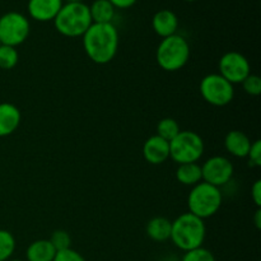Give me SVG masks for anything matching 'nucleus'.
<instances>
[{
  "label": "nucleus",
  "mask_w": 261,
  "mask_h": 261,
  "mask_svg": "<svg viewBox=\"0 0 261 261\" xmlns=\"http://www.w3.org/2000/svg\"><path fill=\"white\" fill-rule=\"evenodd\" d=\"M28 18L19 12H8L0 17V42L17 48L30 36Z\"/></svg>",
  "instance_id": "8"
},
{
  "label": "nucleus",
  "mask_w": 261,
  "mask_h": 261,
  "mask_svg": "<svg viewBox=\"0 0 261 261\" xmlns=\"http://www.w3.org/2000/svg\"><path fill=\"white\" fill-rule=\"evenodd\" d=\"M180 132V125L172 117H165L157 125V135L162 139L167 140V142H171L173 138L177 137Z\"/></svg>",
  "instance_id": "20"
},
{
  "label": "nucleus",
  "mask_w": 261,
  "mask_h": 261,
  "mask_svg": "<svg viewBox=\"0 0 261 261\" xmlns=\"http://www.w3.org/2000/svg\"><path fill=\"white\" fill-rule=\"evenodd\" d=\"M53 261H87L82 254L75 251L74 249H66L61 250V251L56 252L55 257Z\"/></svg>",
  "instance_id": "26"
},
{
  "label": "nucleus",
  "mask_w": 261,
  "mask_h": 261,
  "mask_svg": "<svg viewBox=\"0 0 261 261\" xmlns=\"http://www.w3.org/2000/svg\"><path fill=\"white\" fill-rule=\"evenodd\" d=\"M82 38L84 53L98 65L114 60L119 50V31L114 23H92Z\"/></svg>",
  "instance_id": "1"
},
{
  "label": "nucleus",
  "mask_w": 261,
  "mask_h": 261,
  "mask_svg": "<svg viewBox=\"0 0 261 261\" xmlns=\"http://www.w3.org/2000/svg\"><path fill=\"white\" fill-rule=\"evenodd\" d=\"M152 27L155 35L166 38L176 35L178 30V18L175 12L170 9L158 10L152 19Z\"/></svg>",
  "instance_id": "14"
},
{
  "label": "nucleus",
  "mask_w": 261,
  "mask_h": 261,
  "mask_svg": "<svg viewBox=\"0 0 261 261\" xmlns=\"http://www.w3.org/2000/svg\"><path fill=\"white\" fill-rule=\"evenodd\" d=\"M254 222H255V226H256V228H260L261 227V208H257L256 212H255Z\"/></svg>",
  "instance_id": "30"
},
{
  "label": "nucleus",
  "mask_w": 261,
  "mask_h": 261,
  "mask_svg": "<svg viewBox=\"0 0 261 261\" xmlns=\"http://www.w3.org/2000/svg\"><path fill=\"white\" fill-rule=\"evenodd\" d=\"M180 261H217L216 256L211 250L205 247H198V249L190 250V251L184 252V256Z\"/></svg>",
  "instance_id": "23"
},
{
  "label": "nucleus",
  "mask_w": 261,
  "mask_h": 261,
  "mask_svg": "<svg viewBox=\"0 0 261 261\" xmlns=\"http://www.w3.org/2000/svg\"><path fill=\"white\" fill-rule=\"evenodd\" d=\"M203 181L216 188H222L231 182L234 173L233 163L224 155H213L201 165Z\"/></svg>",
  "instance_id": "9"
},
{
  "label": "nucleus",
  "mask_w": 261,
  "mask_h": 261,
  "mask_svg": "<svg viewBox=\"0 0 261 261\" xmlns=\"http://www.w3.org/2000/svg\"><path fill=\"white\" fill-rule=\"evenodd\" d=\"M206 236L204 219L194 216L190 212L178 216L172 221L170 240L177 249L186 252L203 246Z\"/></svg>",
  "instance_id": "2"
},
{
  "label": "nucleus",
  "mask_w": 261,
  "mask_h": 261,
  "mask_svg": "<svg viewBox=\"0 0 261 261\" xmlns=\"http://www.w3.org/2000/svg\"><path fill=\"white\" fill-rule=\"evenodd\" d=\"M223 203V195L219 188L208 182H199L193 186L188 196L189 212L201 219H206L218 213Z\"/></svg>",
  "instance_id": "5"
},
{
  "label": "nucleus",
  "mask_w": 261,
  "mask_h": 261,
  "mask_svg": "<svg viewBox=\"0 0 261 261\" xmlns=\"http://www.w3.org/2000/svg\"><path fill=\"white\" fill-rule=\"evenodd\" d=\"M155 60L166 71H178L190 60V45L181 35L162 38L155 51Z\"/></svg>",
  "instance_id": "4"
},
{
  "label": "nucleus",
  "mask_w": 261,
  "mask_h": 261,
  "mask_svg": "<svg viewBox=\"0 0 261 261\" xmlns=\"http://www.w3.org/2000/svg\"><path fill=\"white\" fill-rule=\"evenodd\" d=\"M19 60V54L17 48L12 46H0V69L2 70H10L14 68Z\"/></svg>",
  "instance_id": "22"
},
{
  "label": "nucleus",
  "mask_w": 261,
  "mask_h": 261,
  "mask_svg": "<svg viewBox=\"0 0 261 261\" xmlns=\"http://www.w3.org/2000/svg\"><path fill=\"white\" fill-rule=\"evenodd\" d=\"M115 9H129L137 3V0H109Z\"/></svg>",
  "instance_id": "29"
},
{
  "label": "nucleus",
  "mask_w": 261,
  "mask_h": 261,
  "mask_svg": "<svg viewBox=\"0 0 261 261\" xmlns=\"http://www.w3.org/2000/svg\"><path fill=\"white\" fill-rule=\"evenodd\" d=\"M247 158H249L250 163L255 167H260L261 166V142L259 139L251 143Z\"/></svg>",
  "instance_id": "27"
},
{
  "label": "nucleus",
  "mask_w": 261,
  "mask_h": 261,
  "mask_svg": "<svg viewBox=\"0 0 261 261\" xmlns=\"http://www.w3.org/2000/svg\"><path fill=\"white\" fill-rule=\"evenodd\" d=\"M56 255L50 240H36L25 250L27 261H53Z\"/></svg>",
  "instance_id": "17"
},
{
  "label": "nucleus",
  "mask_w": 261,
  "mask_h": 261,
  "mask_svg": "<svg viewBox=\"0 0 261 261\" xmlns=\"http://www.w3.org/2000/svg\"><path fill=\"white\" fill-rule=\"evenodd\" d=\"M241 84L244 87V91L249 96H259L261 93V79L256 74L251 73L250 75H247Z\"/></svg>",
  "instance_id": "25"
},
{
  "label": "nucleus",
  "mask_w": 261,
  "mask_h": 261,
  "mask_svg": "<svg viewBox=\"0 0 261 261\" xmlns=\"http://www.w3.org/2000/svg\"><path fill=\"white\" fill-rule=\"evenodd\" d=\"M115 10V7L109 0H93L89 5V13L93 23H112Z\"/></svg>",
  "instance_id": "19"
},
{
  "label": "nucleus",
  "mask_w": 261,
  "mask_h": 261,
  "mask_svg": "<svg viewBox=\"0 0 261 261\" xmlns=\"http://www.w3.org/2000/svg\"><path fill=\"white\" fill-rule=\"evenodd\" d=\"M184 2H189V3H190V2H196V0H184Z\"/></svg>",
  "instance_id": "33"
},
{
  "label": "nucleus",
  "mask_w": 261,
  "mask_h": 261,
  "mask_svg": "<svg viewBox=\"0 0 261 261\" xmlns=\"http://www.w3.org/2000/svg\"><path fill=\"white\" fill-rule=\"evenodd\" d=\"M251 198L257 208H261V181L256 180L251 186Z\"/></svg>",
  "instance_id": "28"
},
{
  "label": "nucleus",
  "mask_w": 261,
  "mask_h": 261,
  "mask_svg": "<svg viewBox=\"0 0 261 261\" xmlns=\"http://www.w3.org/2000/svg\"><path fill=\"white\" fill-rule=\"evenodd\" d=\"M50 242L53 244L54 249L56 250V252L61 251V250L70 249L71 247V237L64 229H58V231L54 232L50 237Z\"/></svg>",
  "instance_id": "24"
},
{
  "label": "nucleus",
  "mask_w": 261,
  "mask_h": 261,
  "mask_svg": "<svg viewBox=\"0 0 261 261\" xmlns=\"http://www.w3.org/2000/svg\"><path fill=\"white\" fill-rule=\"evenodd\" d=\"M201 97L206 103L216 107H224L233 101L234 87L221 74L212 73L204 76L199 86Z\"/></svg>",
  "instance_id": "7"
},
{
  "label": "nucleus",
  "mask_w": 261,
  "mask_h": 261,
  "mask_svg": "<svg viewBox=\"0 0 261 261\" xmlns=\"http://www.w3.org/2000/svg\"><path fill=\"white\" fill-rule=\"evenodd\" d=\"M172 221L166 217H154L150 219L145 227L148 237L154 242H166L171 237Z\"/></svg>",
  "instance_id": "16"
},
{
  "label": "nucleus",
  "mask_w": 261,
  "mask_h": 261,
  "mask_svg": "<svg viewBox=\"0 0 261 261\" xmlns=\"http://www.w3.org/2000/svg\"><path fill=\"white\" fill-rule=\"evenodd\" d=\"M204 149V140L198 133L181 130L177 137L170 142V158L177 165L195 163L203 157Z\"/></svg>",
  "instance_id": "6"
},
{
  "label": "nucleus",
  "mask_w": 261,
  "mask_h": 261,
  "mask_svg": "<svg viewBox=\"0 0 261 261\" xmlns=\"http://www.w3.org/2000/svg\"><path fill=\"white\" fill-rule=\"evenodd\" d=\"M219 73L231 84H241L251 74V66L246 56L237 51H228L221 58L218 64Z\"/></svg>",
  "instance_id": "10"
},
{
  "label": "nucleus",
  "mask_w": 261,
  "mask_h": 261,
  "mask_svg": "<svg viewBox=\"0 0 261 261\" xmlns=\"http://www.w3.org/2000/svg\"><path fill=\"white\" fill-rule=\"evenodd\" d=\"M63 2H66V3H76V2H82V0H63Z\"/></svg>",
  "instance_id": "31"
},
{
  "label": "nucleus",
  "mask_w": 261,
  "mask_h": 261,
  "mask_svg": "<svg viewBox=\"0 0 261 261\" xmlns=\"http://www.w3.org/2000/svg\"><path fill=\"white\" fill-rule=\"evenodd\" d=\"M63 4V0H28L27 10L32 19L50 22L55 19Z\"/></svg>",
  "instance_id": "12"
},
{
  "label": "nucleus",
  "mask_w": 261,
  "mask_h": 261,
  "mask_svg": "<svg viewBox=\"0 0 261 261\" xmlns=\"http://www.w3.org/2000/svg\"><path fill=\"white\" fill-rule=\"evenodd\" d=\"M22 121V114L15 105L10 102L0 103V138L14 134Z\"/></svg>",
  "instance_id": "13"
},
{
  "label": "nucleus",
  "mask_w": 261,
  "mask_h": 261,
  "mask_svg": "<svg viewBox=\"0 0 261 261\" xmlns=\"http://www.w3.org/2000/svg\"><path fill=\"white\" fill-rule=\"evenodd\" d=\"M251 139L241 130H232L224 138V147L227 152L237 158H246L251 147Z\"/></svg>",
  "instance_id": "15"
},
{
  "label": "nucleus",
  "mask_w": 261,
  "mask_h": 261,
  "mask_svg": "<svg viewBox=\"0 0 261 261\" xmlns=\"http://www.w3.org/2000/svg\"><path fill=\"white\" fill-rule=\"evenodd\" d=\"M17 247L14 236L7 229H0V261H8L12 259Z\"/></svg>",
  "instance_id": "21"
},
{
  "label": "nucleus",
  "mask_w": 261,
  "mask_h": 261,
  "mask_svg": "<svg viewBox=\"0 0 261 261\" xmlns=\"http://www.w3.org/2000/svg\"><path fill=\"white\" fill-rule=\"evenodd\" d=\"M176 178L180 184L185 186H195L203 181L201 166L198 162L195 163H182L178 165L176 170Z\"/></svg>",
  "instance_id": "18"
},
{
  "label": "nucleus",
  "mask_w": 261,
  "mask_h": 261,
  "mask_svg": "<svg viewBox=\"0 0 261 261\" xmlns=\"http://www.w3.org/2000/svg\"><path fill=\"white\" fill-rule=\"evenodd\" d=\"M143 157L150 165H162L170 158V142L157 134L152 135L143 145Z\"/></svg>",
  "instance_id": "11"
},
{
  "label": "nucleus",
  "mask_w": 261,
  "mask_h": 261,
  "mask_svg": "<svg viewBox=\"0 0 261 261\" xmlns=\"http://www.w3.org/2000/svg\"><path fill=\"white\" fill-rule=\"evenodd\" d=\"M53 22L56 31L69 38L82 37L93 23L89 7L82 2L63 4Z\"/></svg>",
  "instance_id": "3"
},
{
  "label": "nucleus",
  "mask_w": 261,
  "mask_h": 261,
  "mask_svg": "<svg viewBox=\"0 0 261 261\" xmlns=\"http://www.w3.org/2000/svg\"><path fill=\"white\" fill-rule=\"evenodd\" d=\"M0 46H2V42H0Z\"/></svg>",
  "instance_id": "34"
},
{
  "label": "nucleus",
  "mask_w": 261,
  "mask_h": 261,
  "mask_svg": "<svg viewBox=\"0 0 261 261\" xmlns=\"http://www.w3.org/2000/svg\"><path fill=\"white\" fill-rule=\"evenodd\" d=\"M8 261H24V260H20V259H9Z\"/></svg>",
  "instance_id": "32"
}]
</instances>
